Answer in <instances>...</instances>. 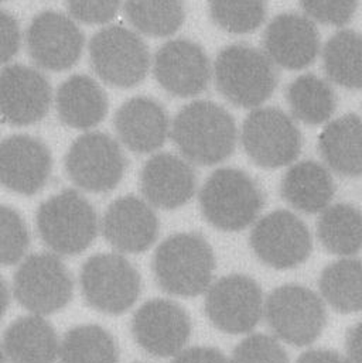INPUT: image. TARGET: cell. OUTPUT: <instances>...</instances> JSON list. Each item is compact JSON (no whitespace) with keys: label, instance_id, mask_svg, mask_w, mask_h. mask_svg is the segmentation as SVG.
<instances>
[{"label":"cell","instance_id":"6da1fadb","mask_svg":"<svg viewBox=\"0 0 362 363\" xmlns=\"http://www.w3.org/2000/svg\"><path fill=\"white\" fill-rule=\"evenodd\" d=\"M170 136L188 163L215 166L235 152L238 129L222 106L209 101H194L176 115Z\"/></svg>","mask_w":362,"mask_h":363},{"label":"cell","instance_id":"7a4b0ae2","mask_svg":"<svg viewBox=\"0 0 362 363\" xmlns=\"http://www.w3.org/2000/svg\"><path fill=\"white\" fill-rule=\"evenodd\" d=\"M218 92L238 108L255 109L265 104L279 84L276 65L249 44H231L221 50L212 65Z\"/></svg>","mask_w":362,"mask_h":363},{"label":"cell","instance_id":"3957f363","mask_svg":"<svg viewBox=\"0 0 362 363\" xmlns=\"http://www.w3.org/2000/svg\"><path fill=\"white\" fill-rule=\"evenodd\" d=\"M153 274L159 287L172 296L195 297L214 279L215 256L207 239L197 232H181L165 239L155 252Z\"/></svg>","mask_w":362,"mask_h":363},{"label":"cell","instance_id":"277c9868","mask_svg":"<svg viewBox=\"0 0 362 363\" xmlns=\"http://www.w3.org/2000/svg\"><path fill=\"white\" fill-rule=\"evenodd\" d=\"M202 216L224 232H239L255 223L265 206L259 184L239 169L215 170L199 189Z\"/></svg>","mask_w":362,"mask_h":363},{"label":"cell","instance_id":"5b68a950","mask_svg":"<svg viewBox=\"0 0 362 363\" xmlns=\"http://www.w3.org/2000/svg\"><path fill=\"white\" fill-rule=\"evenodd\" d=\"M99 228L95 208L75 189L50 196L37 211L40 238L57 256H74L87 250Z\"/></svg>","mask_w":362,"mask_h":363},{"label":"cell","instance_id":"8992f818","mask_svg":"<svg viewBox=\"0 0 362 363\" xmlns=\"http://www.w3.org/2000/svg\"><path fill=\"white\" fill-rule=\"evenodd\" d=\"M241 143L256 166L273 170L297 160L303 147V136L286 112L273 106H259L243 121Z\"/></svg>","mask_w":362,"mask_h":363},{"label":"cell","instance_id":"52a82bcc","mask_svg":"<svg viewBox=\"0 0 362 363\" xmlns=\"http://www.w3.org/2000/svg\"><path fill=\"white\" fill-rule=\"evenodd\" d=\"M263 315L273 334L293 347L313 344L327 323L322 297L300 284L275 289L265 301Z\"/></svg>","mask_w":362,"mask_h":363},{"label":"cell","instance_id":"ba28073f","mask_svg":"<svg viewBox=\"0 0 362 363\" xmlns=\"http://www.w3.org/2000/svg\"><path fill=\"white\" fill-rule=\"evenodd\" d=\"M89 60L97 75L108 85L132 88L148 75L152 58L143 38L122 26H109L89 41Z\"/></svg>","mask_w":362,"mask_h":363},{"label":"cell","instance_id":"9c48e42d","mask_svg":"<svg viewBox=\"0 0 362 363\" xmlns=\"http://www.w3.org/2000/svg\"><path fill=\"white\" fill-rule=\"evenodd\" d=\"M85 301L95 310L118 315L138 301L142 279L136 267L119 253H101L89 257L79 276Z\"/></svg>","mask_w":362,"mask_h":363},{"label":"cell","instance_id":"30bf717a","mask_svg":"<svg viewBox=\"0 0 362 363\" xmlns=\"http://www.w3.org/2000/svg\"><path fill=\"white\" fill-rule=\"evenodd\" d=\"M13 294L27 311L43 317L62 310L71 301L74 281L57 255H31L14 274Z\"/></svg>","mask_w":362,"mask_h":363},{"label":"cell","instance_id":"8fae6325","mask_svg":"<svg viewBox=\"0 0 362 363\" xmlns=\"http://www.w3.org/2000/svg\"><path fill=\"white\" fill-rule=\"evenodd\" d=\"M204 310L209 323L219 331L249 334L263 317V291L252 277L229 274L211 283L205 291Z\"/></svg>","mask_w":362,"mask_h":363},{"label":"cell","instance_id":"7c38bea8","mask_svg":"<svg viewBox=\"0 0 362 363\" xmlns=\"http://www.w3.org/2000/svg\"><path fill=\"white\" fill-rule=\"evenodd\" d=\"M255 256L278 270L293 269L305 263L313 249L307 225L293 212L273 211L258 219L249 236Z\"/></svg>","mask_w":362,"mask_h":363},{"label":"cell","instance_id":"4fadbf2b","mask_svg":"<svg viewBox=\"0 0 362 363\" xmlns=\"http://www.w3.org/2000/svg\"><path fill=\"white\" fill-rule=\"evenodd\" d=\"M126 157L109 135L92 132L78 138L65 156V172L78 188L88 192H109L122 182Z\"/></svg>","mask_w":362,"mask_h":363},{"label":"cell","instance_id":"5bb4252c","mask_svg":"<svg viewBox=\"0 0 362 363\" xmlns=\"http://www.w3.org/2000/svg\"><path fill=\"white\" fill-rule=\"evenodd\" d=\"M132 334L136 344L149 355L175 358L191 337V320L176 301L156 298L136 311Z\"/></svg>","mask_w":362,"mask_h":363},{"label":"cell","instance_id":"9a60e30c","mask_svg":"<svg viewBox=\"0 0 362 363\" xmlns=\"http://www.w3.org/2000/svg\"><path fill=\"white\" fill-rule=\"evenodd\" d=\"M153 75L173 96L194 98L202 94L212 78V65L204 48L187 38L165 43L155 54Z\"/></svg>","mask_w":362,"mask_h":363},{"label":"cell","instance_id":"2e32d148","mask_svg":"<svg viewBox=\"0 0 362 363\" xmlns=\"http://www.w3.org/2000/svg\"><path fill=\"white\" fill-rule=\"evenodd\" d=\"M26 43L31 60L40 68L65 71L81 58L85 37L71 17L44 11L33 18Z\"/></svg>","mask_w":362,"mask_h":363},{"label":"cell","instance_id":"e0dca14e","mask_svg":"<svg viewBox=\"0 0 362 363\" xmlns=\"http://www.w3.org/2000/svg\"><path fill=\"white\" fill-rule=\"evenodd\" d=\"M53 91L35 68L9 65L0 71V118L14 126L40 122L48 112Z\"/></svg>","mask_w":362,"mask_h":363},{"label":"cell","instance_id":"ac0fdd59","mask_svg":"<svg viewBox=\"0 0 362 363\" xmlns=\"http://www.w3.org/2000/svg\"><path fill=\"white\" fill-rule=\"evenodd\" d=\"M262 45L276 67L297 71L316 61L320 35L314 21L306 14L282 13L268 24Z\"/></svg>","mask_w":362,"mask_h":363},{"label":"cell","instance_id":"d6986e66","mask_svg":"<svg viewBox=\"0 0 362 363\" xmlns=\"http://www.w3.org/2000/svg\"><path fill=\"white\" fill-rule=\"evenodd\" d=\"M159 218L153 206L135 195L115 199L106 209L101 230L105 239L122 253H142L159 236Z\"/></svg>","mask_w":362,"mask_h":363},{"label":"cell","instance_id":"ffe728a7","mask_svg":"<svg viewBox=\"0 0 362 363\" xmlns=\"http://www.w3.org/2000/svg\"><path fill=\"white\" fill-rule=\"evenodd\" d=\"M53 157L37 138L14 135L0 142V184L17 194L38 192L51 176Z\"/></svg>","mask_w":362,"mask_h":363},{"label":"cell","instance_id":"44dd1931","mask_svg":"<svg viewBox=\"0 0 362 363\" xmlns=\"http://www.w3.org/2000/svg\"><path fill=\"white\" fill-rule=\"evenodd\" d=\"M114 125L121 143L139 155L159 150L169 139L172 129L166 108L148 96L126 101L118 109Z\"/></svg>","mask_w":362,"mask_h":363},{"label":"cell","instance_id":"7402d4cb","mask_svg":"<svg viewBox=\"0 0 362 363\" xmlns=\"http://www.w3.org/2000/svg\"><path fill=\"white\" fill-rule=\"evenodd\" d=\"M145 199L160 209H177L195 195L197 176L191 163L173 153L150 157L141 173Z\"/></svg>","mask_w":362,"mask_h":363},{"label":"cell","instance_id":"603a6c76","mask_svg":"<svg viewBox=\"0 0 362 363\" xmlns=\"http://www.w3.org/2000/svg\"><path fill=\"white\" fill-rule=\"evenodd\" d=\"M58 351V337L41 315L21 317L3 334L1 352L7 363H54Z\"/></svg>","mask_w":362,"mask_h":363},{"label":"cell","instance_id":"cb8c5ba5","mask_svg":"<svg viewBox=\"0 0 362 363\" xmlns=\"http://www.w3.org/2000/svg\"><path fill=\"white\" fill-rule=\"evenodd\" d=\"M55 108L64 125L87 130L105 119L108 96L94 78L72 75L60 85L55 95Z\"/></svg>","mask_w":362,"mask_h":363},{"label":"cell","instance_id":"d4e9b609","mask_svg":"<svg viewBox=\"0 0 362 363\" xmlns=\"http://www.w3.org/2000/svg\"><path fill=\"white\" fill-rule=\"evenodd\" d=\"M282 198L296 211L319 213L331 205L336 182L330 170L317 162L292 164L280 182Z\"/></svg>","mask_w":362,"mask_h":363},{"label":"cell","instance_id":"484cf974","mask_svg":"<svg viewBox=\"0 0 362 363\" xmlns=\"http://www.w3.org/2000/svg\"><path fill=\"white\" fill-rule=\"evenodd\" d=\"M326 166L343 177L362 176V119L354 113L327 123L319 138Z\"/></svg>","mask_w":362,"mask_h":363},{"label":"cell","instance_id":"4316f807","mask_svg":"<svg viewBox=\"0 0 362 363\" xmlns=\"http://www.w3.org/2000/svg\"><path fill=\"white\" fill-rule=\"evenodd\" d=\"M292 116L305 125H323L337 109V95L331 84L314 74L297 77L286 89Z\"/></svg>","mask_w":362,"mask_h":363},{"label":"cell","instance_id":"83f0119b","mask_svg":"<svg viewBox=\"0 0 362 363\" xmlns=\"http://www.w3.org/2000/svg\"><path fill=\"white\" fill-rule=\"evenodd\" d=\"M317 238L333 255L354 256L362 250V212L351 203H334L320 212Z\"/></svg>","mask_w":362,"mask_h":363},{"label":"cell","instance_id":"f1b7e54d","mask_svg":"<svg viewBox=\"0 0 362 363\" xmlns=\"http://www.w3.org/2000/svg\"><path fill=\"white\" fill-rule=\"evenodd\" d=\"M322 298L337 313L351 314L362 310V262L360 259H340L330 263L320 276Z\"/></svg>","mask_w":362,"mask_h":363},{"label":"cell","instance_id":"f546056e","mask_svg":"<svg viewBox=\"0 0 362 363\" xmlns=\"http://www.w3.org/2000/svg\"><path fill=\"white\" fill-rule=\"evenodd\" d=\"M323 67L329 79L347 89H362V33L341 30L323 48Z\"/></svg>","mask_w":362,"mask_h":363},{"label":"cell","instance_id":"4dcf8cb0","mask_svg":"<svg viewBox=\"0 0 362 363\" xmlns=\"http://www.w3.org/2000/svg\"><path fill=\"white\" fill-rule=\"evenodd\" d=\"M60 363H119L114 337L99 325H78L60 342Z\"/></svg>","mask_w":362,"mask_h":363},{"label":"cell","instance_id":"1f68e13d","mask_svg":"<svg viewBox=\"0 0 362 363\" xmlns=\"http://www.w3.org/2000/svg\"><path fill=\"white\" fill-rule=\"evenodd\" d=\"M129 23L149 37H169L184 23V0H125Z\"/></svg>","mask_w":362,"mask_h":363},{"label":"cell","instance_id":"d6a6232c","mask_svg":"<svg viewBox=\"0 0 362 363\" xmlns=\"http://www.w3.org/2000/svg\"><path fill=\"white\" fill-rule=\"evenodd\" d=\"M211 20L224 31L248 34L266 18V0H208Z\"/></svg>","mask_w":362,"mask_h":363},{"label":"cell","instance_id":"836d02e7","mask_svg":"<svg viewBox=\"0 0 362 363\" xmlns=\"http://www.w3.org/2000/svg\"><path fill=\"white\" fill-rule=\"evenodd\" d=\"M30 246V233L21 215L0 205V266L18 263Z\"/></svg>","mask_w":362,"mask_h":363},{"label":"cell","instance_id":"e575fe53","mask_svg":"<svg viewBox=\"0 0 362 363\" xmlns=\"http://www.w3.org/2000/svg\"><path fill=\"white\" fill-rule=\"evenodd\" d=\"M231 363H290L282 344L266 334H252L234 350Z\"/></svg>","mask_w":362,"mask_h":363},{"label":"cell","instance_id":"d590c367","mask_svg":"<svg viewBox=\"0 0 362 363\" xmlns=\"http://www.w3.org/2000/svg\"><path fill=\"white\" fill-rule=\"evenodd\" d=\"M309 18L327 26H344L357 11L358 0H300Z\"/></svg>","mask_w":362,"mask_h":363},{"label":"cell","instance_id":"8d00e7d4","mask_svg":"<svg viewBox=\"0 0 362 363\" xmlns=\"http://www.w3.org/2000/svg\"><path fill=\"white\" fill-rule=\"evenodd\" d=\"M122 0H67L72 17L87 24H105L114 20Z\"/></svg>","mask_w":362,"mask_h":363},{"label":"cell","instance_id":"74e56055","mask_svg":"<svg viewBox=\"0 0 362 363\" xmlns=\"http://www.w3.org/2000/svg\"><path fill=\"white\" fill-rule=\"evenodd\" d=\"M21 30L18 21L7 11L0 10V64L9 62L20 50Z\"/></svg>","mask_w":362,"mask_h":363},{"label":"cell","instance_id":"f35d334b","mask_svg":"<svg viewBox=\"0 0 362 363\" xmlns=\"http://www.w3.org/2000/svg\"><path fill=\"white\" fill-rule=\"evenodd\" d=\"M172 363H231L229 359L216 348L191 347L182 350L175 357Z\"/></svg>","mask_w":362,"mask_h":363},{"label":"cell","instance_id":"ab89813d","mask_svg":"<svg viewBox=\"0 0 362 363\" xmlns=\"http://www.w3.org/2000/svg\"><path fill=\"white\" fill-rule=\"evenodd\" d=\"M346 351L350 363H362V323L349 331L346 338Z\"/></svg>","mask_w":362,"mask_h":363},{"label":"cell","instance_id":"60d3db41","mask_svg":"<svg viewBox=\"0 0 362 363\" xmlns=\"http://www.w3.org/2000/svg\"><path fill=\"white\" fill-rule=\"evenodd\" d=\"M296 363H350V361L334 351L312 350L305 352Z\"/></svg>","mask_w":362,"mask_h":363},{"label":"cell","instance_id":"b9f144b4","mask_svg":"<svg viewBox=\"0 0 362 363\" xmlns=\"http://www.w3.org/2000/svg\"><path fill=\"white\" fill-rule=\"evenodd\" d=\"M10 303V293H9V287L6 284V281L0 277V320L3 318V315L6 314V310L9 307Z\"/></svg>","mask_w":362,"mask_h":363},{"label":"cell","instance_id":"7bdbcfd3","mask_svg":"<svg viewBox=\"0 0 362 363\" xmlns=\"http://www.w3.org/2000/svg\"><path fill=\"white\" fill-rule=\"evenodd\" d=\"M0 363H6V359H4V355L1 352V350H0Z\"/></svg>","mask_w":362,"mask_h":363},{"label":"cell","instance_id":"ee69618b","mask_svg":"<svg viewBox=\"0 0 362 363\" xmlns=\"http://www.w3.org/2000/svg\"><path fill=\"white\" fill-rule=\"evenodd\" d=\"M1 1H4V0H0V3H1Z\"/></svg>","mask_w":362,"mask_h":363}]
</instances>
